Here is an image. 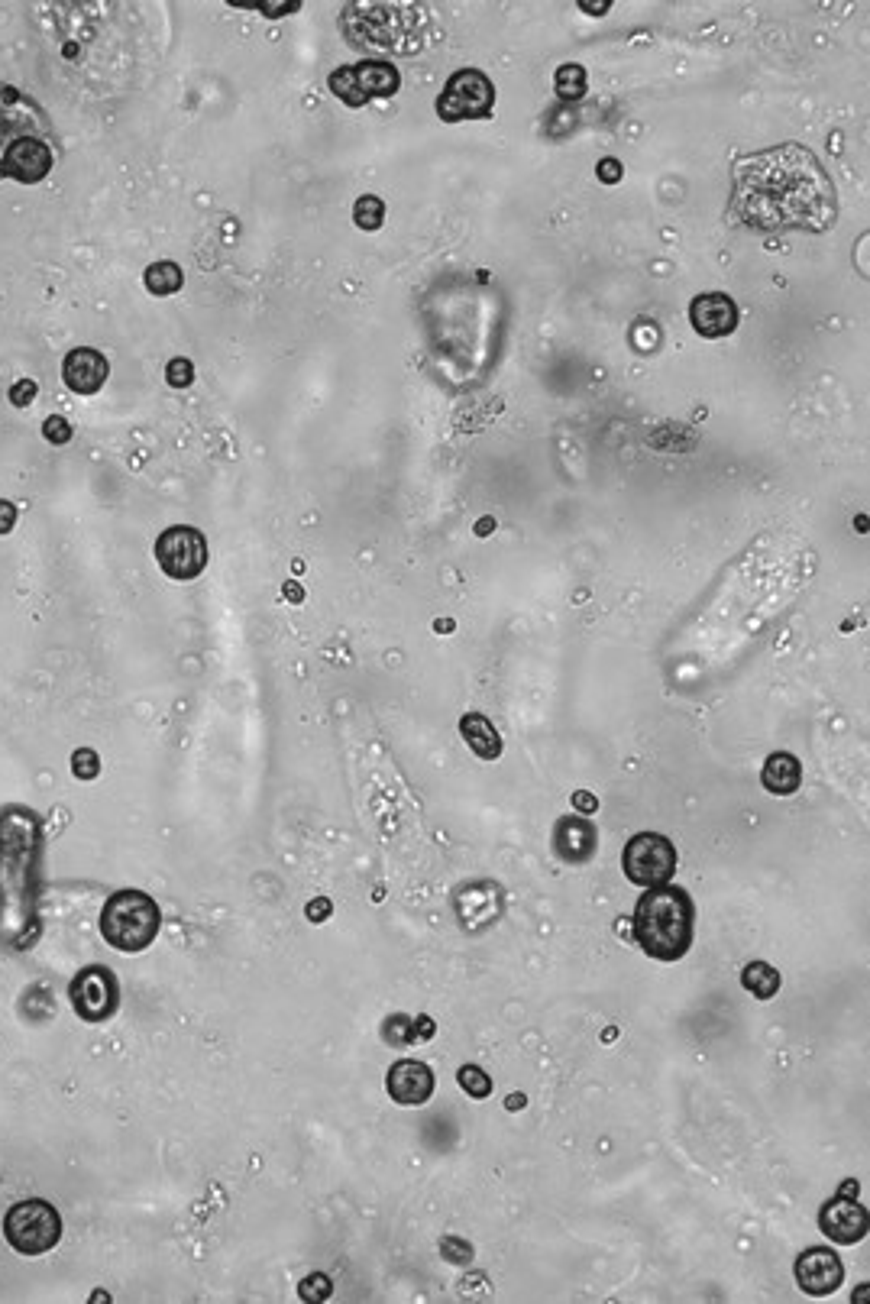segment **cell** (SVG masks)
I'll return each mask as SVG.
<instances>
[{
	"mask_svg": "<svg viewBox=\"0 0 870 1304\" xmlns=\"http://www.w3.org/2000/svg\"><path fill=\"white\" fill-rule=\"evenodd\" d=\"M741 984H744V991H748L751 997L770 1000L773 994L780 991V971L773 968V965H767V962H751V965H744V971H741Z\"/></svg>",
	"mask_w": 870,
	"mask_h": 1304,
	"instance_id": "obj_20",
	"label": "cell"
},
{
	"mask_svg": "<svg viewBox=\"0 0 870 1304\" xmlns=\"http://www.w3.org/2000/svg\"><path fill=\"white\" fill-rule=\"evenodd\" d=\"M492 111H495V85L479 68H460V72H453L444 85V94L437 98V117L444 123L486 120L492 117Z\"/></svg>",
	"mask_w": 870,
	"mask_h": 1304,
	"instance_id": "obj_5",
	"label": "cell"
},
{
	"mask_svg": "<svg viewBox=\"0 0 870 1304\" xmlns=\"http://www.w3.org/2000/svg\"><path fill=\"white\" fill-rule=\"evenodd\" d=\"M162 926L159 903L143 890H117L101 910V936L117 952H143Z\"/></svg>",
	"mask_w": 870,
	"mask_h": 1304,
	"instance_id": "obj_3",
	"label": "cell"
},
{
	"mask_svg": "<svg viewBox=\"0 0 870 1304\" xmlns=\"http://www.w3.org/2000/svg\"><path fill=\"white\" fill-rule=\"evenodd\" d=\"M143 285H146L149 295L169 298L175 292H182L185 272H182V266H178V263H172V259H162V263H153V266L143 272Z\"/></svg>",
	"mask_w": 870,
	"mask_h": 1304,
	"instance_id": "obj_19",
	"label": "cell"
},
{
	"mask_svg": "<svg viewBox=\"0 0 870 1304\" xmlns=\"http://www.w3.org/2000/svg\"><path fill=\"white\" fill-rule=\"evenodd\" d=\"M207 538L191 525H172L156 541V564L169 580L188 583L198 580L207 567Z\"/></svg>",
	"mask_w": 870,
	"mask_h": 1304,
	"instance_id": "obj_7",
	"label": "cell"
},
{
	"mask_svg": "<svg viewBox=\"0 0 870 1304\" xmlns=\"http://www.w3.org/2000/svg\"><path fill=\"white\" fill-rule=\"evenodd\" d=\"M266 17H282V13H295L298 4H259Z\"/></svg>",
	"mask_w": 870,
	"mask_h": 1304,
	"instance_id": "obj_37",
	"label": "cell"
},
{
	"mask_svg": "<svg viewBox=\"0 0 870 1304\" xmlns=\"http://www.w3.org/2000/svg\"><path fill=\"white\" fill-rule=\"evenodd\" d=\"M327 916H330V900L308 903V919H311V923H321V919H327Z\"/></svg>",
	"mask_w": 870,
	"mask_h": 1304,
	"instance_id": "obj_35",
	"label": "cell"
},
{
	"mask_svg": "<svg viewBox=\"0 0 870 1304\" xmlns=\"http://www.w3.org/2000/svg\"><path fill=\"white\" fill-rule=\"evenodd\" d=\"M460 735L469 745V751L482 761H495L502 754V735L495 732V725L482 712H469V716L460 719Z\"/></svg>",
	"mask_w": 870,
	"mask_h": 1304,
	"instance_id": "obj_18",
	"label": "cell"
},
{
	"mask_svg": "<svg viewBox=\"0 0 870 1304\" xmlns=\"http://www.w3.org/2000/svg\"><path fill=\"white\" fill-rule=\"evenodd\" d=\"M440 1253H444L447 1262L453 1266H469L473 1262V1243H466L460 1237H444L440 1240Z\"/></svg>",
	"mask_w": 870,
	"mask_h": 1304,
	"instance_id": "obj_28",
	"label": "cell"
},
{
	"mask_svg": "<svg viewBox=\"0 0 870 1304\" xmlns=\"http://www.w3.org/2000/svg\"><path fill=\"white\" fill-rule=\"evenodd\" d=\"M457 1081H460V1088L469 1097H476V1101H486V1097L492 1094V1078L482 1072V1068H476V1065H463Z\"/></svg>",
	"mask_w": 870,
	"mask_h": 1304,
	"instance_id": "obj_24",
	"label": "cell"
},
{
	"mask_svg": "<svg viewBox=\"0 0 870 1304\" xmlns=\"http://www.w3.org/2000/svg\"><path fill=\"white\" fill-rule=\"evenodd\" d=\"M72 774L78 780H94V777L101 774V758L91 748H78L72 754Z\"/></svg>",
	"mask_w": 870,
	"mask_h": 1304,
	"instance_id": "obj_27",
	"label": "cell"
},
{
	"mask_svg": "<svg viewBox=\"0 0 870 1304\" xmlns=\"http://www.w3.org/2000/svg\"><path fill=\"white\" fill-rule=\"evenodd\" d=\"M382 1036H385L389 1046H414V1042H418V1039H414V1020L405 1017V1013H395V1017L385 1020Z\"/></svg>",
	"mask_w": 870,
	"mask_h": 1304,
	"instance_id": "obj_25",
	"label": "cell"
},
{
	"mask_svg": "<svg viewBox=\"0 0 870 1304\" xmlns=\"http://www.w3.org/2000/svg\"><path fill=\"white\" fill-rule=\"evenodd\" d=\"M554 85H557V94L563 101H579L586 94V68L576 65V62L560 65L557 75H554Z\"/></svg>",
	"mask_w": 870,
	"mask_h": 1304,
	"instance_id": "obj_22",
	"label": "cell"
},
{
	"mask_svg": "<svg viewBox=\"0 0 870 1304\" xmlns=\"http://www.w3.org/2000/svg\"><path fill=\"white\" fill-rule=\"evenodd\" d=\"M13 525H17V505L0 499V534H10Z\"/></svg>",
	"mask_w": 870,
	"mask_h": 1304,
	"instance_id": "obj_33",
	"label": "cell"
},
{
	"mask_svg": "<svg viewBox=\"0 0 870 1304\" xmlns=\"http://www.w3.org/2000/svg\"><path fill=\"white\" fill-rule=\"evenodd\" d=\"M385 1091L395 1104L402 1107H421L431 1101L434 1094V1072L418 1059H402L389 1068L385 1075Z\"/></svg>",
	"mask_w": 870,
	"mask_h": 1304,
	"instance_id": "obj_13",
	"label": "cell"
},
{
	"mask_svg": "<svg viewBox=\"0 0 870 1304\" xmlns=\"http://www.w3.org/2000/svg\"><path fill=\"white\" fill-rule=\"evenodd\" d=\"M696 907L683 887H647L634 907V942L654 962H680L693 945Z\"/></svg>",
	"mask_w": 870,
	"mask_h": 1304,
	"instance_id": "obj_2",
	"label": "cell"
},
{
	"mask_svg": "<svg viewBox=\"0 0 870 1304\" xmlns=\"http://www.w3.org/2000/svg\"><path fill=\"white\" fill-rule=\"evenodd\" d=\"M676 845L660 832H638L631 835L625 851H621V868L634 887H657L667 884L676 874Z\"/></svg>",
	"mask_w": 870,
	"mask_h": 1304,
	"instance_id": "obj_6",
	"label": "cell"
},
{
	"mask_svg": "<svg viewBox=\"0 0 870 1304\" xmlns=\"http://www.w3.org/2000/svg\"><path fill=\"white\" fill-rule=\"evenodd\" d=\"M330 1292H334V1285H330V1279H327L324 1272H314V1275H308V1279L298 1285V1298L301 1301H327Z\"/></svg>",
	"mask_w": 870,
	"mask_h": 1304,
	"instance_id": "obj_26",
	"label": "cell"
},
{
	"mask_svg": "<svg viewBox=\"0 0 870 1304\" xmlns=\"http://www.w3.org/2000/svg\"><path fill=\"white\" fill-rule=\"evenodd\" d=\"M761 784L773 796H790L799 790V784H803V764H799V758L790 751H773L764 761Z\"/></svg>",
	"mask_w": 870,
	"mask_h": 1304,
	"instance_id": "obj_17",
	"label": "cell"
},
{
	"mask_svg": "<svg viewBox=\"0 0 870 1304\" xmlns=\"http://www.w3.org/2000/svg\"><path fill=\"white\" fill-rule=\"evenodd\" d=\"M327 85H330V91H334V98H340L347 107H353V111H359V107H366V104H369V101L363 98V91H359V85H356V78H353V68H350V65L334 68V72H330V78H327Z\"/></svg>",
	"mask_w": 870,
	"mask_h": 1304,
	"instance_id": "obj_21",
	"label": "cell"
},
{
	"mask_svg": "<svg viewBox=\"0 0 870 1304\" xmlns=\"http://www.w3.org/2000/svg\"><path fill=\"white\" fill-rule=\"evenodd\" d=\"M68 997H72V1007H75V1013H78L81 1020H88V1023L110 1020L117 1013V1007H120L117 974L110 971V968H104V965L81 968L75 978H72Z\"/></svg>",
	"mask_w": 870,
	"mask_h": 1304,
	"instance_id": "obj_8",
	"label": "cell"
},
{
	"mask_svg": "<svg viewBox=\"0 0 870 1304\" xmlns=\"http://www.w3.org/2000/svg\"><path fill=\"white\" fill-rule=\"evenodd\" d=\"M573 809H579V813H583V816H592V813H596V809H599V800H596V796H592L589 790H576V793H573Z\"/></svg>",
	"mask_w": 870,
	"mask_h": 1304,
	"instance_id": "obj_32",
	"label": "cell"
},
{
	"mask_svg": "<svg viewBox=\"0 0 870 1304\" xmlns=\"http://www.w3.org/2000/svg\"><path fill=\"white\" fill-rule=\"evenodd\" d=\"M599 178L605 185H615L618 178H621V162L618 159H602L599 162Z\"/></svg>",
	"mask_w": 870,
	"mask_h": 1304,
	"instance_id": "obj_34",
	"label": "cell"
},
{
	"mask_svg": "<svg viewBox=\"0 0 870 1304\" xmlns=\"http://www.w3.org/2000/svg\"><path fill=\"white\" fill-rule=\"evenodd\" d=\"M579 7H583L586 13H605V10H609V4H599V7L596 4H579Z\"/></svg>",
	"mask_w": 870,
	"mask_h": 1304,
	"instance_id": "obj_39",
	"label": "cell"
},
{
	"mask_svg": "<svg viewBox=\"0 0 870 1304\" xmlns=\"http://www.w3.org/2000/svg\"><path fill=\"white\" fill-rule=\"evenodd\" d=\"M353 224L359 230H369V233L379 230L385 224V204H382V198H376V195L356 198V204H353Z\"/></svg>",
	"mask_w": 870,
	"mask_h": 1304,
	"instance_id": "obj_23",
	"label": "cell"
},
{
	"mask_svg": "<svg viewBox=\"0 0 870 1304\" xmlns=\"http://www.w3.org/2000/svg\"><path fill=\"white\" fill-rule=\"evenodd\" d=\"M110 376V363L101 350L94 347H75L65 353L62 360V379L75 395H94L104 389Z\"/></svg>",
	"mask_w": 870,
	"mask_h": 1304,
	"instance_id": "obj_14",
	"label": "cell"
},
{
	"mask_svg": "<svg viewBox=\"0 0 870 1304\" xmlns=\"http://www.w3.org/2000/svg\"><path fill=\"white\" fill-rule=\"evenodd\" d=\"M434 1036V1023L427 1020V1017H418L414 1020V1039L418 1042H424V1039H431Z\"/></svg>",
	"mask_w": 870,
	"mask_h": 1304,
	"instance_id": "obj_36",
	"label": "cell"
},
{
	"mask_svg": "<svg viewBox=\"0 0 870 1304\" xmlns=\"http://www.w3.org/2000/svg\"><path fill=\"white\" fill-rule=\"evenodd\" d=\"M518 1107H524V1097H521V1094L508 1097V1110H518Z\"/></svg>",
	"mask_w": 870,
	"mask_h": 1304,
	"instance_id": "obj_41",
	"label": "cell"
},
{
	"mask_svg": "<svg viewBox=\"0 0 870 1304\" xmlns=\"http://www.w3.org/2000/svg\"><path fill=\"white\" fill-rule=\"evenodd\" d=\"M867 1224H870L867 1207L851 1201V1198H841V1194H835L832 1201H825L822 1211H819V1230L832 1243H841V1246L861 1243L867 1237Z\"/></svg>",
	"mask_w": 870,
	"mask_h": 1304,
	"instance_id": "obj_11",
	"label": "cell"
},
{
	"mask_svg": "<svg viewBox=\"0 0 870 1304\" xmlns=\"http://www.w3.org/2000/svg\"><path fill=\"white\" fill-rule=\"evenodd\" d=\"M52 149L36 136H17L4 159H0V178H13L20 185H39L52 172Z\"/></svg>",
	"mask_w": 870,
	"mask_h": 1304,
	"instance_id": "obj_10",
	"label": "cell"
},
{
	"mask_svg": "<svg viewBox=\"0 0 870 1304\" xmlns=\"http://www.w3.org/2000/svg\"><path fill=\"white\" fill-rule=\"evenodd\" d=\"M728 221L761 233H825L838 221V188L809 146H770L735 159Z\"/></svg>",
	"mask_w": 870,
	"mask_h": 1304,
	"instance_id": "obj_1",
	"label": "cell"
},
{
	"mask_svg": "<svg viewBox=\"0 0 870 1304\" xmlns=\"http://www.w3.org/2000/svg\"><path fill=\"white\" fill-rule=\"evenodd\" d=\"M36 392H39V386H36L33 379H20V382H13L7 395H10V405L13 408H26V405H33Z\"/></svg>",
	"mask_w": 870,
	"mask_h": 1304,
	"instance_id": "obj_31",
	"label": "cell"
},
{
	"mask_svg": "<svg viewBox=\"0 0 870 1304\" xmlns=\"http://www.w3.org/2000/svg\"><path fill=\"white\" fill-rule=\"evenodd\" d=\"M285 596H292V599H301V589H298L295 583H285Z\"/></svg>",
	"mask_w": 870,
	"mask_h": 1304,
	"instance_id": "obj_40",
	"label": "cell"
},
{
	"mask_svg": "<svg viewBox=\"0 0 870 1304\" xmlns=\"http://www.w3.org/2000/svg\"><path fill=\"white\" fill-rule=\"evenodd\" d=\"M838 1194H841V1198H848V1194H858V1182H854V1178H848V1182H841Z\"/></svg>",
	"mask_w": 870,
	"mask_h": 1304,
	"instance_id": "obj_38",
	"label": "cell"
},
{
	"mask_svg": "<svg viewBox=\"0 0 870 1304\" xmlns=\"http://www.w3.org/2000/svg\"><path fill=\"white\" fill-rule=\"evenodd\" d=\"M165 379H169L172 389H185L195 382V366H191V360H185V356H175V360L165 366Z\"/></svg>",
	"mask_w": 870,
	"mask_h": 1304,
	"instance_id": "obj_29",
	"label": "cell"
},
{
	"mask_svg": "<svg viewBox=\"0 0 870 1304\" xmlns=\"http://www.w3.org/2000/svg\"><path fill=\"white\" fill-rule=\"evenodd\" d=\"M72 424H68L65 418H59V415H52V418H46L43 421V437L49 444H55V447H65L68 441H72Z\"/></svg>",
	"mask_w": 870,
	"mask_h": 1304,
	"instance_id": "obj_30",
	"label": "cell"
},
{
	"mask_svg": "<svg viewBox=\"0 0 870 1304\" xmlns=\"http://www.w3.org/2000/svg\"><path fill=\"white\" fill-rule=\"evenodd\" d=\"M350 68H353V78H356V85H359V91H363L366 101L392 98V94H398V88H402V75H398V68L392 62L363 59Z\"/></svg>",
	"mask_w": 870,
	"mask_h": 1304,
	"instance_id": "obj_16",
	"label": "cell"
},
{
	"mask_svg": "<svg viewBox=\"0 0 870 1304\" xmlns=\"http://www.w3.org/2000/svg\"><path fill=\"white\" fill-rule=\"evenodd\" d=\"M689 324L706 340L728 337L738 327V305L725 292H702L689 305Z\"/></svg>",
	"mask_w": 870,
	"mask_h": 1304,
	"instance_id": "obj_12",
	"label": "cell"
},
{
	"mask_svg": "<svg viewBox=\"0 0 870 1304\" xmlns=\"http://www.w3.org/2000/svg\"><path fill=\"white\" fill-rule=\"evenodd\" d=\"M4 1237L23 1256H43L62 1240V1217L43 1198H26L4 1214Z\"/></svg>",
	"mask_w": 870,
	"mask_h": 1304,
	"instance_id": "obj_4",
	"label": "cell"
},
{
	"mask_svg": "<svg viewBox=\"0 0 870 1304\" xmlns=\"http://www.w3.org/2000/svg\"><path fill=\"white\" fill-rule=\"evenodd\" d=\"M845 1282V1266L835 1249L809 1246L796 1256V1285L812 1298H825L841 1288Z\"/></svg>",
	"mask_w": 870,
	"mask_h": 1304,
	"instance_id": "obj_9",
	"label": "cell"
},
{
	"mask_svg": "<svg viewBox=\"0 0 870 1304\" xmlns=\"http://www.w3.org/2000/svg\"><path fill=\"white\" fill-rule=\"evenodd\" d=\"M599 851V832L586 816H563L554 826V855L566 864H586Z\"/></svg>",
	"mask_w": 870,
	"mask_h": 1304,
	"instance_id": "obj_15",
	"label": "cell"
}]
</instances>
